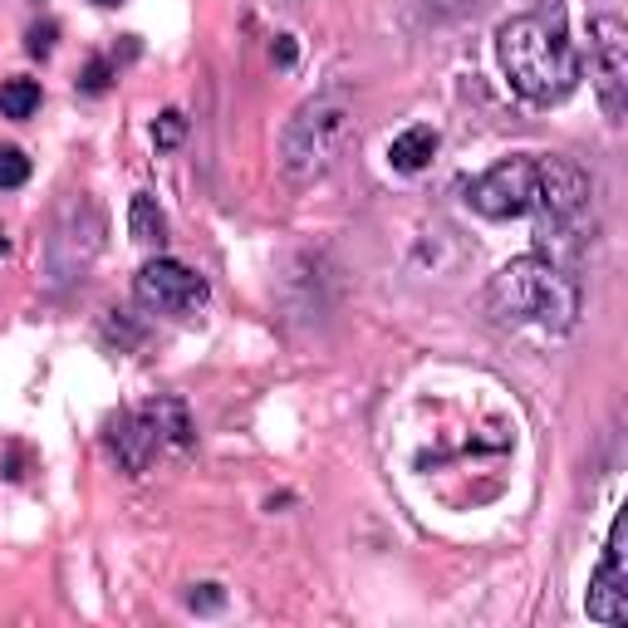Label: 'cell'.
<instances>
[{
	"label": "cell",
	"mask_w": 628,
	"mask_h": 628,
	"mask_svg": "<svg viewBox=\"0 0 628 628\" xmlns=\"http://www.w3.org/2000/svg\"><path fill=\"white\" fill-rule=\"evenodd\" d=\"M496 54H501V70H506L511 89H516L525 104H541V109L569 99L579 89V74H585V60H579L559 10L555 16H545V10L511 16L496 30Z\"/></svg>",
	"instance_id": "obj_1"
},
{
	"label": "cell",
	"mask_w": 628,
	"mask_h": 628,
	"mask_svg": "<svg viewBox=\"0 0 628 628\" xmlns=\"http://www.w3.org/2000/svg\"><path fill=\"white\" fill-rule=\"evenodd\" d=\"M579 280L575 270L555 266L545 256H516L491 276L486 285V310L501 319V325H535L545 334H569L579 325Z\"/></svg>",
	"instance_id": "obj_2"
},
{
	"label": "cell",
	"mask_w": 628,
	"mask_h": 628,
	"mask_svg": "<svg viewBox=\"0 0 628 628\" xmlns=\"http://www.w3.org/2000/svg\"><path fill=\"white\" fill-rule=\"evenodd\" d=\"M531 212H535V256L575 270L594 246V182L565 157H541Z\"/></svg>",
	"instance_id": "obj_3"
},
{
	"label": "cell",
	"mask_w": 628,
	"mask_h": 628,
	"mask_svg": "<svg viewBox=\"0 0 628 628\" xmlns=\"http://www.w3.org/2000/svg\"><path fill=\"white\" fill-rule=\"evenodd\" d=\"M349 138H353V109L344 104V94H319L310 104L295 109V119L285 123L280 163L295 182L325 177L344 157Z\"/></svg>",
	"instance_id": "obj_4"
},
{
	"label": "cell",
	"mask_w": 628,
	"mask_h": 628,
	"mask_svg": "<svg viewBox=\"0 0 628 628\" xmlns=\"http://www.w3.org/2000/svg\"><path fill=\"white\" fill-rule=\"evenodd\" d=\"M535 167L541 157L521 153V157H501L496 167H486L476 182H466V207L482 212L486 222H511L525 216L535 202Z\"/></svg>",
	"instance_id": "obj_5"
},
{
	"label": "cell",
	"mask_w": 628,
	"mask_h": 628,
	"mask_svg": "<svg viewBox=\"0 0 628 628\" xmlns=\"http://www.w3.org/2000/svg\"><path fill=\"white\" fill-rule=\"evenodd\" d=\"M133 295H138L143 310L187 319V315H197L202 305H207L212 285H207V276H197L192 266H182V260L157 256V260H147L138 276H133Z\"/></svg>",
	"instance_id": "obj_6"
},
{
	"label": "cell",
	"mask_w": 628,
	"mask_h": 628,
	"mask_svg": "<svg viewBox=\"0 0 628 628\" xmlns=\"http://www.w3.org/2000/svg\"><path fill=\"white\" fill-rule=\"evenodd\" d=\"M589 64L594 89L609 123H624L628 113V30L619 16H594L589 20Z\"/></svg>",
	"instance_id": "obj_7"
},
{
	"label": "cell",
	"mask_w": 628,
	"mask_h": 628,
	"mask_svg": "<svg viewBox=\"0 0 628 628\" xmlns=\"http://www.w3.org/2000/svg\"><path fill=\"white\" fill-rule=\"evenodd\" d=\"M624 535H628V521L614 516L609 525V545H604V559L599 569L589 575V619L599 624H628V550H624Z\"/></svg>",
	"instance_id": "obj_8"
},
{
	"label": "cell",
	"mask_w": 628,
	"mask_h": 628,
	"mask_svg": "<svg viewBox=\"0 0 628 628\" xmlns=\"http://www.w3.org/2000/svg\"><path fill=\"white\" fill-rule=\"evenodd\" d=\"M104 442H109V456H113V462H119L128 476L147 472V466H153V456H157V447H163V437H157V428L147 422L143 408H138V413L109 418Z\"/></svg>",
	"instance_id": "obj_9"
},
{
	"label": "cell",
	"mask_w": 628,
	"mask_h": 628,
	"mask_svg": "<svg viewBox=\"0 0 628 628\" xmlns=\"http://www.w3.org/2000/svg\"><path fill=\"white\" fill-rule=\"evenodd\" d=\"M143 413H147V422L157 428V437H163L167 447H192V442H197V422H192V413H187V403H182V398H173V393L147 398Z\"/></svg>",
	"instance_id": "obj_10"
},
{
	"label": "cell",
	"mask_w": 628,
	"mask_h": 628,
	"mask_svg": "<svg viewBox=\"0 0 628 628\" xmlns=\"http://www.w3.org/2000/svg\"><path fill=\"white\" fill-rule=\"evenodd\" d=\"M437 128H428V123H413L408 133H398L393 143H388V163H393V173H422V167L437 157Z\"/></svg>",
	"instance_id": "obj_11"
},
{
	"label": "cell",
	"mask_w": 628,
	"mask_h": 628,
	"mask_svg": "<svg viewBox=\"0 0 628 628\" xmlns=\"http://www.w3.org/2000/svg\"><path fill=\"white\" fill-rule=\"evenodd\" d=\"M128 236L138 246H163L167 241V216L147 192H138V197L128 202Z\"/></svg>",
	"instance_id": "obj_12"
},
{
	"label": "cell",
	"mask_w": 628,
	"mask_h": 628,
	"mask_svg": "<svg viewBox=\"0 0 628 628\" xmlns=\"http://www.w3.org/2000/svg\"><path fill=\"white\" fill-rule=\"evenodd\" d=\"M40 79H6L0 84V113L6 119H16V123H25V119H35L40 113Z\"/></svg>",
	"instance_id": "obj_13"
},
{
	"label": "cell",
	"mask_w": 628,
	"mask_h": 628,
	"mask_svg": "<svg viewBox=\"0 0 628 628\" xmlns=\"http://www.w3.org/2000/svg\"><path fill=\"white\" fill-rule=\"evenodd\" d=\"M113 79H119V70H113V60H104V54H94V60H89L84 70H79V94H89V99L109 94Z\"/></svg>",
	"instance_id": "obj_14"
},
{
	"label": "cell",
	"mask_w": 628,
	"mask_h": 628,
	"mask_svg": "<svg viewBox=\"0 0 628 628\" xmlns=\"http://www.w3.org/2000/svg\"><path fill=\"white\" fill-rule=\"evenodd\" d=\"M30 182V157L20 147H0V187H25Z\"/></svg>",
	"instance_id": "obj_15"
},
{
	"label": "cell",
	"mask_w": 628,
	"mask_h": 628,
	"mask_svg": "<svg viewBox=\"0 0 628 628\" xmlns=\"http://www.w3.org/2000/svg\"><path fill=\"white\" fill-rule=\"evenodd\" d=\"M182 138H187V113H182V109H167L163 119L153 123V143H157V147H177Z\"/></svg>",
	"instance_id": "obj_16"
},
{
	"label": "cell",
	"mask_w": 628,
	"mask_h": 628,
	"mask_svg": "<svg viewBox=\"0 0 628 628\" xmlns=\"http://www.w3.org/2000/svg\"><path fill=\"white\" fill-rule=\"evenodd\" d=\"M187 609L192 614H222L226 609V589L212 585V579H207V585H192L187 589Z\"/></svg>",
	"instance_id": "obj_17"
},
{
	"label": "cell",
	"mask_w": 628,
	"mask_h": 628,
	"mask_svg": "<svg viewBox=\"0 0 628 628\" xmlns=\"http://www.w3.org/2000/svg\"><path fill=\"white\" fill-rule=\"evenodd\" d=\"M54 40H60V25H54V20H35V25L25 30V50L35 54V60H44V54L54 50Z\"/></svg>",
	"instance_id": "obj_18"
},
{
	"label": "cell",
	"mask_w": 628,
	"mask_h": 628,
	"mask_svg": "<svg viewBox=\"0 0 628 628\" xmlns=\"http://www.w3.org/2000/svg\"><path fill=\"white\" fill-rule=\"evenodd\" d=\"M295 54H300V50H295V35H276V44H270V60H276L280 70H290Z\"/></svg>",
	"instance_id": "obj_19"
},
{
	"label": "cell",
	"mask_w": 628,
	"mask_h": 628,
	"mask_svg": "<svg viewBox=\"0 0 628 628\" xmlns=\"http://www.w3.org/2000/svg\"><path fill=\"white\" fill-rule=\"evenodd\" d=\"M422 6H428L432 16H462V10H472L476 0H422Z\"/></svg>",
	"instance_id": "obj_20"
},
{
	"label": "cell",
	"mask_w": 628,
	"mask_h": 628,
	"mask_svg": "<svg viewBox=\"0 0 628 628\" xmlns=\"http://www.w3.org/2000/svg\"><path fill=\"white\" fill-rule=\"evenodd\" d=\"M94 6H123V0H94Z\"/></svg>",
	"instance_id": "obj_21"
},
{
	"label": "cell",
	"mask_w": 628,
	"mask_h": 628,
	"mask_svg": "<svg viewBox=\"0 0 628 628\" xmlns=\"http://www.w3.org/2000/svg\"><path fill=\"white\" fill-rule=\"evenodd\" d=\"M6 246H10V241H6V231H0V256H6Z\"/></svg>",
	"instance_id": "obj_22"
}]
</instances>
